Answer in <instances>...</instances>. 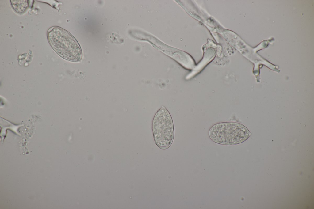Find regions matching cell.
Here are the masks:
<instances>
[{
    "instance_id": "2",
    "label": "cell",
    "mask_w": 314,
    "mask_h": 209,
    "mask_svg": "<svg viewBox=\"0 0 314 209\" xmlns=\"http://www.w3.org/2000/svg\"><path fill=\"white\" fill-rule=\"evenodd\" d=\"M209 138L215 142L224 145H233L246 141L251 135L248 129L236 122H225L216 124L209 130Z\"/></svg>"
},
{
    "instance_id": "3",
    "label": "cell",
    "mask_w": 314,
    "mask_h": 209,
    "mask_svg": "<svg viewBox=\"0 0 314 209\" xmlns=\"http://www.w3.org/2000/svg\"><path fill=\"white\" fill-rule=\"evenodd\" d=\"M152 122L153 136L156 145L161 149L168 148L173 140L174 130L171 116L165 107L162 106L156 112Z\"/></svg>"
},
{
    "instance_id": "4",
    "label": "cell",
    "mask_w": 314,
    "mask_h": 209,
    "mask_svg": "<svg viewBox=\"0 0 314 209\" xmlns=\"http://www.w3.org/2000/svg\"><path fill=\"white\" fill-rule=\"evenodd\" d=\"M27 0H11L12 6L14 9L19 13L24 12L28 7Z\"/></svg>"
},
{
    "instance_id": "1",
    "label": "cell",
    "mask_w": 314,
    "mask_h": 209,
    "mask_svg": "<svg viewBox=\"0 0 314 209\" xmlns=\"http://www.w3.org/2000/svg\"><path fill=\"white\" fill-rule=\"evenodd\" d=\"M47 36L51 47L61 57L73 62L81 60L82 52L80 45L67 31L60 27H52L48 31Z\"/></svg>"
}]
</instances>
